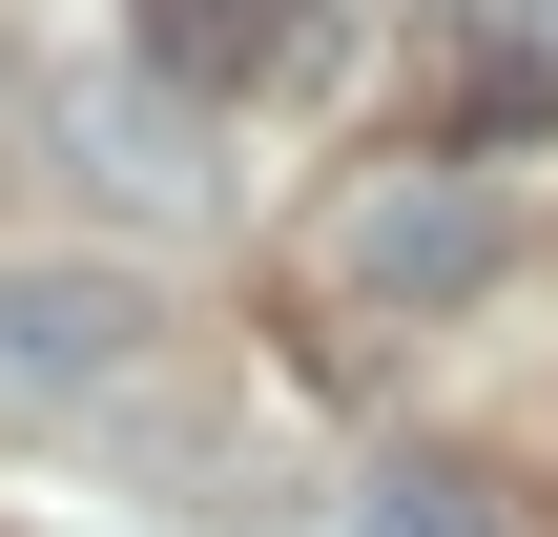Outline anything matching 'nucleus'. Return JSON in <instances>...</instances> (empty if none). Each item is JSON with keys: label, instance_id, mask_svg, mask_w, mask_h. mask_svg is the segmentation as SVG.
I'll return each mask as SVG.
<instances>
[{"label": "nucleus", "instance_id": "nucleus-2", "mask_svg": "<svg viewBox=\"0 0 558 537\" xmlns=\"http://www.w3.org/2000/svg\"><path fill=\"white\" fill-rule=\"evenodd\" d=\"M145 373V290L124 269H0V414H83Z\"/></svg>", "mask_w": 558, "mask_h": 537}, {"label": "nucleus", "instance_id": "nucleus-3", "mask_svg": "<svg viewBox=\"0 0 558 537\" xmlns=\"http://www.w3.org/2000/svg\"><path fill=\"white\" fill-rule=\"evenodd\" d=\"M62 166L104 186V207H207V103L186 83H145V62H62Z\"/></svg>", "mask_w": 558, "mask_h": 537}, {"label": "nucleus", "instance_id": "nucleus-1", "mask_svg": "<svg viewBox=\"0 0 558 537\" xmlns=\"http://www.w3.org/2000/svg\"><path fill=\"white\" fill-rule=\"evenodd\" d=\"M497 248H518V228H497V186H476V166H435V145H414V166H373V186L331 207V290H352L373 331L476 310V290H497Z\"/></svg>", "mask_w": 558, "mask_h": 537}, {"label": "nucleus", "instance_id": "nucleus-4", "mask_svg": "<svg viewBox=\"0 0 558 537\" xmlns=\"http://www.w3.org/2000/svg\"><path fill=\"white\" fill-rule=\"evenodd\" d=\"M145 83H186V103H228V83H290L311 62V21L290 0H145V41H124Z\"/></svg>", "mask_w": 558, "mask_h": 537}, {"label": "nucleus", "instance_id": "nucleus-5", "mask_svg": "<svg viewBox=\"0 0 558 537\" xmlns=\"http://www.w3.org/2000/svg\"><path fill=\"white\" fill-rule=\"evenodd\" d=\"M352 537H518V517H497V476H476V455H393V476L352 497Z\"/></svg>", "mask_w": 558, "mask_h": 537}]
</instances>
